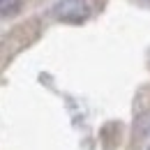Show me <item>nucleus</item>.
I'll use <instances>...</instances> for the list:
<instances>
[{"label":"nucleus","instance_id":"1","mask_svg":"<svg viewBox=\"0 0 150 150\" xmlns=\"http://www.w3.org/2000/svg\"><path fill=\"white\" fill-rule=\"evenodd\" d=\"M53 14L67 23H81L88 16V2L86 0H60L53 7Z\"/></svg>","mask_w":150,"mask_h":150},{"label":"nucleus","instance_id":"2","mask_svg":"<svg viewBox=\"0 0 150 150\" xmlns=\"http://www.w3.org/2000/svg\"><path fill=\"white\" fill-rule=\"evenodd\" d=\"M19 7V0H0V12H14Z\"/></svg>","mask_w":150,"mask_h":150}]
</instances>
